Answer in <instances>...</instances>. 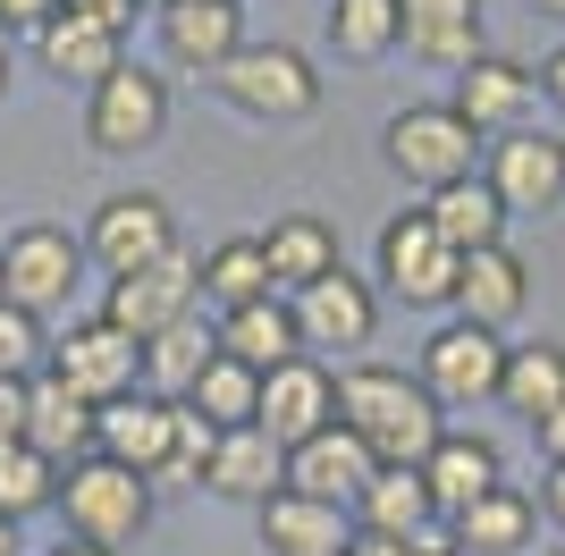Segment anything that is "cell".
Here are the masks:
<instances>
[{
	"mask_svg": "<svg viewBox=\"0 0 565 556\" xmlns=\"http://www.w3.org/2000/svg\"><path fill=\"white\" fill-rule=\"evenodd\" d=\"M338 421L372 447L380 472H423L430 447L448 439V414H439L430 388L397 363H347L338 371Z\"/></svg>",
	"mask_w": 565,
	"mask_h": 556,
	"instance_id": "6da1fadb",
	"label": "cell"
},
{
	"mask_svg": "<svg viewBox=\"0 0 565 556\" xmlns=\"http://www.w3.org/2000/svg\"><path fill=\"white\" fill-rule=\"evenodd\" d=\"M51 514L68 523V539L118 556V548H136L143 523H152V481L127 472V463H110V456H85V463L60 472V506Z\"/></svg>",
	"mask_w": 565,
	"mask_h": 556,
	"instance_id": "7a4b0ae2",
	"label": "cell"
},
{
	"mask_svg": "<svg viewBox=\"0 0 565 556\" xmlns=\"http://www.w3.org/2000/svg\"><path fill=\"white\" fill-rule=\"evenodd\" d=\"M380 152H388V169H397L405 185L439 194V185L481 178V152H490V143L472 136V127L448 110V101H405V110L380 127Z\"/></svg>",
	"mask_w": 565,
	"mask_h": 556,
	"instance_id": "3957f363",
	"label": "cell"
},
{
	"mask_svg": "<svg viewBox=\"0 0 565 556\" xmlns=\"http://www.w3.org/2000/svg\"><path fill=\"white\" fill-rule=\"evenodd\" d=\"M212 93L236 118H262V127H296V118L321 110V68H312L296 43H245L228 68L212 76Z\"/></svg>",
	"mask_w": 565,
	"mask_h": 556,
	"instance_id": "277c9868",
	"label": "cell"
},
{
	"mask_svg": "<svg viewBox=\"0 0 565 556\" xmlns=\"http://www.w3.org/2000/svg\"><path fill=\"white\" fill-rule=\"evenodd\" d=\"M178 254V211H169V194H152V185H127V194H102L94 220H85V261H94L102 278H136L152 270V261Z\"/></svg>",
	"mask_w": 565,
	"mask_h": 556,
	"instance_id": "5b68a950",
	"label": "cell"
},
{
	"mask_svg": "<svg viewBox=\"0 0 565 556\" xmlns=\"http://www.w3.org/2000/svg\"><path fill=\"white\" fill-rule=\"evenodd\" d=\"M76 278H85V236H68L60 220H25L0 236V303L43 321L76 296Z\"/></svg>",
	"mask_w": 565,
	"mask_h": 556,
	"instance_id": "8992f818",
	"label": "cell"
},
{
	"mask_svg": "<svg viewBox=\"0 0 565 556\" xmlns=\"http://www.w3.org/2000/svg\"><path fill=\"white\" fill-rule=\"evenodd\" d=\"M287 312H296L305 354H312V363H321V354H338V371L363 363V346L380 338V287H372V278H354L347 261H338L330 278H312L305 296H287Z\"/></svg>",
	"mask_w": 565,
	"mask_h": 556,
	"instance_id": "52a82bcc",
	"label": "cell"
},
{
	"mask_svg": "<svg viewBox=\"0 0 565 556\" xmlns=\"http://www.w3.org/2000/svg\"><path fill=\"white\" fill-rule=\"evenodd\" d=\"M161 136H169V76L127 60L118 76H102V85L85 93V143H94L102 161H136V152H152Z\"/></svg>",
	"mask_w": 565,
	"mask_h": 556,
	"instance_id": "ba28073f",
	"label": "cell"
},
{
	"mask_svg": "<svg viewBox=\"0 0 565 556\" xmlns=\"http://www.w3.org/2000/svg\"><path fill=\"white\" fill-rule=\"evenodd\" d=\"M414 379L430 388L439 414H481V405H498V379H507V338H490V329H472V321L430 329Z\"/></svg>",
	"mask_w": 565,
	"mask_h": 556,
	"instance_id": "9c48e42d",
	"label": "cell"
},
{
	"mask_svg": "<svg viewBox=\"0 0 565 556\" xmlns=\"http://www.w3.org/2000/svg\"><path fill=\"white\" fill-rule=\"evenodd\" d=\"M372 278H380L397 303H414V312H439V303H456L465 261L439 245V228H430L423 211H397V220L380 228V245H372Z\"/></svg>",
	"mask_w": 565,
	"mask_h": 556,
	"instance_id": "30bf717a",
	"label": "cell"
},
{
	"mask_svg": "<svg viewBox=\"0 0 565 556\" xmlns=\"http://www.w3.org/2000/svg\"><path fill=\"white\" fill-rule=\"evenodd\" d=\"M186 312H203V254H186V245L169 261H152V270H136V278H110V296H102V321L127 329L136 346H152Z\"/></svg>",
	"mask_w": 565,
	"mask_h": 556,
	"instance_id": "8fae6325",
	"label": "cell"
},
{
	"mask_svg": "<svg viewBox=\"0 0 565 556\" xmlns=\"http://www.w3.org/2000/svg\"><path fill=\"white\" fill-rule=\"evenodd\" d=\"M481 178L507 203V220H548V211H565V136L557 127H515L481 152Z\"/></svg>",
	"mask_w": 565,
	"mask_h": 556,
	"instance_id": "7c38bea8",
	"label": "cell"
},
{
	"mask_svg": "<svg viewBox=\"0 0 565 556\" xmlns=\"http://www.w3.org/2000/svg\"><path fill=\"white\" fill-rule=\"evenodd\" d=\"M152 34H161V60L178 76H203L212 85L245 51V9L236 0H152Z\"/></svg>",
	"mask_w": 565,
	"mask_h": 556,
	"instance_id": "4fadbf2b",
	"label": "cell"
},
{
	"mask_svg": "<svg viewBox=\"0 0 565 556\" xmlns=\"http://www.w3.org/2000/svg\"><path fill=\"white\" fill-rule=\"evenodd\" d=\"M51 371H60L85 405H118V396L143 388V346L94 312V321H68V338L51 346Z\"/></svg>",
	"mask_w": 565,
	"mask_h": 556,
	"instance_id": "5bb4252c",
	"label": "cell"
},
{
	"mask_svg": "<svg viewBox=\"0 0 565 556\" xmlns=\"http://www.w3.org/2000/svg\"><path fill=\"white\" fill-rule=\"evenodd\" d=\"M532 93H541V76L523 68V60H507V51H481L472 68H456L448 110L465 118L481 143H498V136H515V127H532Z\"/></svg>",
	"mask_w": 565,
	"mask_h": 556,
	"instance_id": "9a60e30c",
	"label": "cell"
},
{
	"mask_svg": "<svg viewBox=\"0 0 565 556\" xmlns=\"http://www.w3.org/2000/svg\"><path fill=\"white\" fill-rule=\"evenodd\" d=\"M94 456L127 463V472H143V481H169V456H178V405H169V396H152V388L102 405Z\"/></svg>",
	"mask_w": 565,
	"mask_h": 556,
	"instance_id": "2e32d148",
	"label": "cell"
},
{
	"mask_svg": "<svg viewBox=\"0 0 565 556\" xmlns=\"http://www.w3.org/2000/svg\"><path fill=\"white\" fill-rule=\"evenodd\" d=\"M330 421H338V371L330 363L296 354V363H279L262 379V430H270V447H305Z\"/></svg>",
	"mask_w": 565,
	"mask_h": 556,
	"instance_id": "e0dca14e",
	"label": "cell"
},
{
	"mask_svg": "<svg viewBox=\"0 0 565 556\" xmlns=\"http://www.w3.org/2000/svg\"><path fill=\"white\" fill-rule=\"evenodd\" d=\"M372 447L354 439L347 421H330V430H321V439H305V447H287V489H296V498H321V506H347L354 514V498H363V489H372Z\"/></svg>",
	"mask_w": 565,
	"mask_h": 556,
	"instance_id": "ac0fdd59",
	"label": "cell"
},
{
	"mask_svg": "<svg viewBox=\"0 0 565 556\" xmlns=\"http://www.w3.org/2000/svg\"><path fill=\"white\" fill-rule=\"evenodd\" d=\"M423 489H430V506H439V532H448L456 514H472L490 489H507V456H498L481 430H448L423 463Z\"/></svg>",
	"mask_w": 565,
	"mask_h": 556,
	"instance_id": "d6986e66",
	"label": "cell"
},
{
	"mask_svg": "<svg viewBox=\"0 0 565 556\" xmlns=\"http://www.w3.org/2000/svg\"><path fill=\"white\" fill-rule=\"evenodd\" d=\"M94 421H102V405H85L60 371H34V379H25V447L51 456L60 472L94 456Z\"/></svg>",
	"mask_w": 565,
	"mask_h": 556,
	"instance_id": "ffe728a7",
	"label": "cell"
},
{
	"mask_svg": "<svg viewBox=\"0 0 565 556\" xmlns=\"http://www.w3.org/2000/svg\"><path fill=\"white\" fill-rule=\"evenodd\" d=\"M523 303H532V261H523L515 245H490V254L465 261V278H456V321L507 338V329L523 321Z\"/></svg>",
	"mask_w": 565,
	"mask_h": 556,
	"instance_id": "44dd1931",
	"label": "cell"
},
{
	"mask_svg": "<svg viewBox=\"0 0 565 556\" xmlns=\"http://www.w3.org/2000/svg\"><path fill=\"white\" fill-rule=\"evenodd\" d=\"M34 60H43V76H60V85H85V93H94L102 76L127 68V34H110V25L76 18V9H60V18L34 34Z\"/></svg>",
	"mask_w": 565,
	"mask_h": 556,
	"instance_id": "7402d4cb",
	"label": "cell"
},
{
	"mask_svg": "<svg viewBox=\"0 0 565 556\" xmlns=\"http://www.w3.org/2000/svg\"><path fill=\"white\" fill-rule=\"evenodd\" d=\"M203 489L212 498H236V506H270L287 489V447H270V430H220L212 463H203Z\"/></svg>",
	"mask_w": 565,
	"mask_h": 556,
	"instance_id": "603a6c76",
	"label": "cell"
},
{
	"mask_svg": "<svg viewBox=\"0 0 565 556\" xmlns=\"http://www.w3.org/2000/svg\"><path fill=\"white\" fill-rule=\"evenodd\" d=\"M397 18H405V51L423 60V68H472L481 60V0H397Z\"/></svg>",
	"mask_w": 565,
	"mask_h": 556,
	"instance_id": "cb8c5ba5",
	"label": "cell"
},
{
	"mask_svg": "<svg viewBox=\"0 0 565 556\" xmlns=\"http://www.w3.org/2000/svg\"><path fill=\"white\" fill-rule=\"evenodd\" d=\"M254 514H262V548L270 556H347L354 548V514L321 506V498H296V489H279Z\"/></svg>",
	"mask_w": 565,
	"mask_h": 556,
	"instance_id": "d4e9b609",
	"label": "cell"
},
{
	"mask_svg": "<svg viewBox=\"0 0 565 556\" xmlns=\"http://www.w3.org/2000/svg\"><path fill=\"white\" fill-rule=\"evenodd\" d=\"M262 261H270V287H279V296H305L312 278H330L347 254H338V228L321 211H287V220L262 228Z\"/></svg>",
	"mask_w": 565,
	"mask_h": 556,
	"instance_id": "484cf974",
	"label": "cell"
},
{
	"mask_svg": "<svg viewBox=\"0 0 565 556\" xmlns=\"http://www.w3.org/2000/svg\"><path fill=\"white\" fill-rule=\"evenodd\" d=\"M423 220L439 228V245H448L456 261L490 254V245H507V203L490 194V178H465V185H439V194H423Z\"/></svg>",
	"mask_w": 565,
	"mask_h": 556,
	"instance_id": "4316f807",
	"label": "cell"
},
{
	"mask_svg": "<svg viewBox=\"0 0 565 556\" xmlns=\"http://www.w3.org/2000/svg\"><path fill=\"white\" fill-rule=\"evenodd\" d=\"M354 532L397 539V548H423V539H439V506H430L423 472H372V489L354 498Z\"/></svg>",
	"mask_w": 565,
	"mask_h": 556,
	"instance_id": "83f0119b",
	"label": "cell"
},
{
	"mask_svg": "<svg viewBox=\"0 0 565 556\" xmlns=\"http://www.w3.org/2000/svg\"><path fill=\"white\" fill-rule=\"evenodd\" d=\"M532 532H541V498H523L515 481L490 489L472 514L448 523V548L456 556H532Z\"/></svg>",
	"mask_w": 565,
	"mask_h": 556,
	"instance_id": "f1b7e54d",
	"label": "cell"
},
{
	"mask_svg": "<svg viewBox=\"0 0 565 556\" xmlns=\"http://www.w3.org/2000/svg\"><path fill=\"white\" fill-rule=\"evenodd\" d=\"M498 405H507L523 430H541V421L557 414V405H565V346H557V338L507 346V379H498Z\"/></svg>",
	"mask_w": 565,
	"mask_h": 556,
	"instance_id": "f546056e",
	"label": "cell"
},
{
	"mask_svg": "<svg viewBox=\"0 0 565 556\" xmlns=\"http://www.w3.org/2000/svg\"><path fill=\"white\" fill-rule=\"evenodd\" d=\"M220 354H236L245 371H270L279 363H296L305 354V338H296V312H287V296H270V303H245V312H220Z\"/></svg>",
	"mask_w": 565,
	"mask_h": 556,
	"instance_id": "4dcf8cb0",
	"label": "cell"
},
{
	"mask_svg": "<svg viewBox=\"0 0 565 556\" xmlns=\"http://www.w3.org/2000/svg\"><path fill=\"white\" fill-rule=\"evenodd\" d=\"M212 354H220V321L186 312L178 329H161V338L143 346V388L169 396V405H186V388L203 379V371H212Z\"/></svg>",
	"mask_w": 565,
	"mask_h": 556,
	"instance_id": "1f68e13d",
	"label": "cell"
},
{
	"mask_svg": "<svg viewBox=\"0 0 565 556\" xmlns=\"http://www.w3.org/2000/svg\"><path fill=\"white\" fill-rule=\"evenodd\" d=\"M270 261H262V236H220L212 254H203V303L220 312H245V303H270Z\"/></svg>",
	"mask_w": 565,
	"mask_h": 556,
	"instance_id": "d6a6232c",
	"label": "cell"
},
{
	"mask_svg": "<svg viewBox=\"0 0 565 556\" xmlns=\"http://www.w3.org/2000/svg\"><path fill=\"white\" fill-rule=\"evenodd\" d=\"M186 414H203L212 430H254L262 421V371H245L236 354H212V371L186 388Z\"/></svg>",
	"mask_w": 565,
	"mask_h": 556,
	"instance_id": "836d02e7",
	"label": "cell"
},
{
	"mask_svg": "<svg viewBox=\"0 0 565 556\" xmlns=\"http://www.w3.org/2000/svg\"><path fill=\"white\" fill-rule=\"evenodd\" d=\"M397 43H405L397 0H330V51H338V60L372 68V60H388Z\"/></svg>",
	"mask_w": 565,
	"mask_h": 556,
	"instance_id": "e575fe53",
	"label": "cell"
},
{
	"mask_svg": "<svg viewBox=\"0 0 565 556\" xmlns=\"http://www.w3.org/2000/svg\"><path fill=\"white\" fill-rule=\"evenodd\" d=\"M51 506H60V463L34 447H0V523H25Z\"/></svg>",
	"mask_w": 565,
	"mask_h": 556,
	"instance_id": "d590c367",
	"label": "cell"
},
{
	"mask_svg": "<svg viewBox=\"0 0 565 556\" xmlns=\"http://www.w3.org/2000/svg\"><path fill=\"white\" fill-rule=\"evenodd\" d=\"M34 371H51V338L34 312H18V303H0V379H34Z\"/></svg>",
	"mask_w": 565,
	"mask_h": 556,
	"instance_id": "8d00e7d4",
	"label": "cell"
},
{
	"mask_svg": "<svg viewBox=\"0 0 565 556\" xmlns=\"http://www.w3.org/2000/svg\"><path fill=\"white\" fill-rule=\"evenodd\" d=\"M68 0H0V34H43Z\"/></svg>",
	"mask_w": 565,
	"mask_h": 556,
	"instance_id": "74e56055",
	"label": "cell"
},
{
	"mask_svg": "<svg viewBox=\"0 0 565 556\" xmlns=\"http://www.w3.org/2000/svg\"><path fill=\"white\" fill-rule=\"evenodd\" d=\"M76 18H94V25H110V34H127V18L136 9H152V0H68Z\"/></svg>",
	"mask_w": 565,
	"mask_h": 556,
	"instance_id": "f35d334b",
	"label": "cell"
},
{
	"mask_svg": "<svg viewBox=\"0 0 565 556\" xmlns=\"http://www.w3.org/2000/svg\"><path fill=\"white\" fill-rule=\"evenodd\" d=\"M0 447H25V388L0 379Z\"/></svg>",
	"mask_w": 565,
	"mask_h": 556,
	"instance_id": "ab89813d",
	"label": "cell"
},
{
	"mask_svg": "<svg viewBox=\"0 0 565 556\" xmlns=\"http://www.w3.org/2000/svg\"><path fill=\"white\" fill-rule=\"evenodd\" d=\"M532 76H541V93H548V101H557V118H565V43L548 51V60H541V68H532Z\"/></svg>",
	"mask_w": 565,
	"mask_h": 556,
	"instance_id": "60d3db41",
	"label": "cell"
},
{
	"mask_svg": "<svg viewBox=\"0 0 565 556\" xmlns=\"http://www.w3.org/2000/svg\"><path fill=\"white\" fill-rule=\"evenodd\" d=\"M541 506H548V523L565 532V463H548V481H541Z\"/></svg>",
	"mask_w": 565,
	"mask_h": 556,
	"instance_id": "b9f144b4",
	"label": "cell"
},
{
	"mask_svg": "<svg viewBox=\"0 0 565 556\" xmlns=\"http://www.w3.org/2000/svg\"><path fill=\"white\" fill-rule=\"evenodd\" d=\"M532 439H541V456H548V463H565V405L541 421V430H532Z\"/></svg>",
	"mask_w": 565,
	"mask_h": 556,
	"instance_id": "7bdbcfd3",
	"label": "cell"
},
{
	"mask_svg": "<svg viewBox=\"0 0 565 556\" xmlns=\"http://www.w3.org/2000/svg\"><path fill=\"white\" fill-rule=\"evenodd\" d=\"M347 556H414V548H397V539H372V532H354V548Z\"/></svg>",
	"mask_w": 565,
	"mask_h": 556,
	"instance_id": "ee69618b",
	"label": "cell"
},
{
	"mask_svg": "<svg viewBox=\"0 0 565 556\" xmlns=\"http://www.w3.org/2000/svg\"><path fill=\"white\" fill-rule=\"evenodd\" d=\"M414 556H456V548H448V532H439V539H423V548H414Z\"/></svg>",
	"mask_w": 565,
	"mask_h": 556,
	"instance_id": "f6af8a7d",
	"label": "cell"
},
{
	"mask_svg": "<svg viewBox=\"0 0 565 556\" xmlns=\"http://www.w3.org/2000/svg\"><path fill=\"white\" fill-rule=\"evenodd\" d=\"M51 556H102V548H85V539H60V548H51Z\"/></svg>",
	"mask_w": 565,
	"mask_h": 556,
	"instance_id": "bcb514c9",
	"label": "cell"
},
{
	"mask_svg": "<svg viewBox=\"0 0 565 556\" xmlns=\"http://www.w3.org/2000/svg\"><path fill=\"white\" fill-rule=\"evenodd\" d=\"M0 556H18V523H0Z\"/></svg>",
	"mask_w": 565,
	"mask_h": 556,
	"instance_id": "7dc6e473",
	"label": "cell"
},
{
	"mask_svg": "<svg viewBox=\"0 0 565 556\" xmlns=\"http://www.w3.org/2000/svg\"><path fill=\"white\" fill-rule=\"evenodd\" d=\"M0 93H9V34H0Z\"/></svg>",
	"mask_w": 565,
	"mask_h": 556,
	"instance_id": "c3c4849f",
	"label": "cell"
},
{
	"mask_svg": "<svg viewBox=\"0 0 565 556\" xmlns=\"http://www.w3.org/2000/svg\"><path fill=\"white\" fill-rule=\"evenodd\" d=\"M532 9H541V18H565V0H532Z\"/></svg>",
	"mask_w": 565,
	"mask_h": 556,
	"instance_id": "681fc988",
	"label": "cell"
},
{
	"mask_svg": "<svg viewBox=\"0 0 565 556\" xmlns=\"http://www.w3.org/2000/svg\"><path fill=\"white\" fill-rule=\"evenodd\" d=\"M532 556H565V548H532Z\"/></svg>",
	"mask_w": 565,
	"mask_h": 556,
	"instance_id": "f907efd6",
	"label": "cell"
},
{
	"mask_svg": "<svg viewBox=\"0 0 565 556\" xmlns=\"http://www.w3.org/2000/svg\"><path fill=\"white\" fill-rule=\"evenodd\" d=\"M236 9H245V0H236Z\"/></svg>",
	"mask_w": 565,
	"mask_h": 556,
	"instance_id": "816d5d0a",
	"label": "cell"
}]
</instances>
